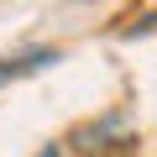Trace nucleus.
I'll return each mask as SVG.
<instances>
[{
    "instance_id": "f257e3e1",
    "label": "nucleus",
    "mask_w": 157,
    "mask_h": 157,
    "mask_svg": "<svg viewBox=\"0 0 157 157\" xmlns=\"http://www.w3.org/2000/svg\"><path fill=\"white\" fill-rule=\"evenodd\" d=\"M47 63H58V47H32V52H16V58H0V84H16L26 73H42Z\"/></svg>"
},
{
    "instance_id": "f03ea898",
    "label": "nucleus",
    "mask_w": 157,
    "mask_h": 157,
    "mask_svg": "<svg viewBox=\"0 0 157 157\" xmlns=\"http://www.w3.org/2000/svg\"><path fill=\"white\" fill-rule=\"evenodd\" d=\"M42 157H63V152H58V147H47V152H42Z\"/></svg>"
}]
</instances>
